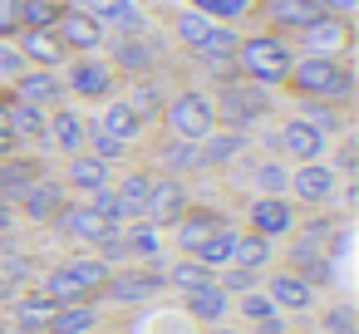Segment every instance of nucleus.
Instances as JSON below:
<instances>
[{"instance_id":"nucleus-1","label":"nucleus","mask_w":359,"mask_h":334,"mask_svg":"<svg viewBox=\"0 0 359 334\" xmlns=\"http://www.w3.org/2000/svg\"><path fill=\"white\" fill-rule=\"evenodd\" d=\"M280 94H290V99H320V104L349 109V104H354V69H349V60L295 55V64H290Z\"/></svg>"},{"instance_id":"nucleus-2","label":"nucleus","mask_w":359,"mask_h":334,"mask_svg":"<svg viewBox=\"0 0 359 334\" xmlns=\"http://www.w3.org/2000/svg\"><path fill=\"white\" fill-rule=\"evenodd\" d=\"M290 64H295V50H290L285 35H276V30H241L236 60H231L236 79H251L261 89H280Z\"/></svg>"},{"instance_id":"nucleus-3","label":"nucleus","mask_w":359,"mask_h":334,"mask_svg":"<svg viewBox=\"0 0 359 334\" xmlns=\"http://www.w3.org/2000/svg\"><path fill=\"white\" fill-rule=\"evenodd\" d=\"M163 138H182V143H202L217 128V109H212V89L207 84H177L168 89V104L158 113Z\"/></svg>"},{"instance_id":"nucleus-4","label":"nucleus","mask_w":359,"mask_h":334,"mask_svg":"<svg viewBox=\"0 0 359 334\" xmlns=\"http://www.w3.org/2000/svg\"><path fill=\"white\" fill-rule=\"evenodd\" d=\"M276 89H261V84H251V79H222V84H212V109H217V123L222 128H261V123H271L276 118V99H271Z\"/></svg>"},{"instance_id":"nucleus-5","label":"nucleus","mask_w":359,"mask_h":334,"mask_svg":"<svg viewBox=\"0 0 359 334\" xmlns=\"http://www.w3.org/2000/svg\"><path fill=\"white\" fill-rule=\"evenodd\" d=\"M158 295H163V265H114L99 290V309L143 314Z\"/></svg>"},{"instance_id":"nucleus-6","label":"nucleus","mask_w":359,"mask_h":334,"mask_svg":"<svg viewBox=\"0 0 359 334\" xmlns=\"http://www.w3.org/2000/svg\"><path fill=\"white\" fill-rule=\"evenodd\" d=\"M60 84H65V99L79 104V109H94L104 99L118 94V69L104 60V55H69L65 69H60Z\"/></svg>"},{"instance_id":"nucleus-7","label":"nucleus","mask_w":359,"mask_h":334,"mask_svg":"<svg viewBox=\"0 0 359 334\" xmlns=\"http://www.w3.org/2000/svg\"><path fill=\"white\" fill-rule=\"evenodd\" d=\"M266 153H276L280 162H320L334 153V138H325L320 128H310L305 118L285 113V118H271V133H266Z\"/></svg>"},{"instance_id":"nucleus-8","label":"nucleus","mask_w":359,"mask_h":334,"mask_svg":"<svg viewBox=\"0 0 359 334\" xmlns=\"http://www.w3.org/2000/svg\"><path fill=\"white\" fill-rule=\"evenodd\" d=\"M339 192H344V177L334 172L330 158H320V162H295V167H290L285 197H290L300 211H325V207L339 202Z\"/></svg>"},{"instance_id":"nucleus-9","label":"nucleus","mask_w":359,"mask_h":334,"mask_svg":"<svg viewBox=\"0 0 359 334\" xmlns=\"http://www.w3.org/2000/svg\"><path fill=\"white\" fill-rule=\"evenodd\" d=\"M241 231H256V236H266V241H285V236H295V226H300V207L290 202V197H241V221H236Z\"/></svg>"},{"instance_id":"nucleus-10","label":"nucleus","mask_w":359,"mask_h":334,"mask_svg":"<svg viewBox=\"0 0 359 334\" xmlns=\"http://www.w3.org/2000/svg\"><path fill=\"white\" fill-rule=\"evenodd\" d=\"M261 290H266V300H271L280 314H290V319H310L315 305L325 300V290L310 285L305 275H295L290 265H271V270L261 275Z\"/></svg>"},{"instance_id":"nucleus-11","label":"nucleus","mask_w":359,"mask_h":334,"mask_svg":"<svg viewBox=\"0 0 359 334\" xmlns=\"http://www.w3.org/2000/svg\"><path fill=\"white\" fill-rule=\"evenodd\" d=\"M295 55H320V60H349L354 55V20L349 15H320L315 25L290 35Z\"/></svg>"},{"instance_id":"nucleus-12","label":"nucleus","mask_w":359,"mask_h":334,"mask_svg":"<svg viewBox=\"0 0 359 334\" xmlns=\"http://www.w3.org/2000/svg\"><path fill=\"white\" fill-rule=\"evenodd\" d=\"M50 231H55L69 251H94V246H99L109 231H118V226H109V221H104L84 197H69V202L60 207V216L50 221Z\"/></svg>"},{"instance_id":"nucleus-13","label":"nucleus","mask_w":359,"mask_h":334,"mask_svg":"<svg viewBox=\"0 0 359 334\" xmlns=\"http://www.w3.org/2000/svg\"><path fill=\"white\" fill-rule=\"evenodd\" d=\"M104 60L118 69V79H138V74H163V45L143 30V35H109Z\"/></svg>"},{"instance_id":"nucleus-14","label":"nucleus","mask_w":359,"mask_h":334,"mask_svg":"<svg viewBox=\"0 0 359 334\" xmlns=\"http://www.w3.org/2000/svg\"><path fill=\"white\" fill-rule=\"evenodd\" d=\"M138 158H143L153 172L182 177V182H197V177H207L202 148H197V143H182V138H153V143H143V148H138Z\"/></svg>"},{"instance_id":"nucleus-15","label":"nucleus","mask_w":359,"mask_h":334,"mask_svg":"<svg viewBox=\"0 0 359 334\" xmlns=\"http://www.w3.org/2000/svg\"><path fill=\"white\" fill-rule=\"evenodd\" d=\"M197 197H192V182H182V177H168V172H153V182H148V197H143V211H138V221H148V226H172L187 207H192Z\"/></svg>"},{"instance_id":"nucleus-16","label":"nucleus","mask_w":359,"mask_h":334,"mask_svg":"<svg viewBox=\"0 0 359 334\" xmlns=\"http://www.w3.org/2000/svg\"><path fill=\"white\" fill-rule=\"evenodd\" d=\"M222 226H231V216L217 207V202H192L172 226H168V246H172V256H192L212 231H222Z\"/></svg>"},{"instance_id":"nucleus-17","label":"nucleus","mask_w":359,"mask_h":334,"mask_svg":"<svg viewBox=\"0 0 359 334\" xmlns=\"http://www.w3.org/2000/svg\"><path fill=\"white\" fill-rule=\"evenodd\" d=\"M50 30H55V40L65 45V55H104V45H109V30H104L99 20H89L74 0L60 11V20H55Z\"/></svg>"},{"instance_id":"nucleus-18","label":"nucleus","mask_w":359,"mask_h":334,"mask_svg":"<svg viewBox=\"0 0 359 334\" xmlns=\"http://www.w3.org/2000/svg\"><path fill=\"white\" fill-rule=\"evenodd\" d=\"M69 202V192H65V182L55 177V172H45L40 182H30L20 197H15V216L25 221V226H45L50 231V221L60 216V207Z\"/></svg>"},{"instance_id":"nucleus-19","label":"nucleus","mask_w":359,"mask_h":334,"mask_svg":"<svg viewBox=\"0 0 359 334\" xmlns=\"http://www.w3.org/2000/svg\"><path fill=\"white\" fill-rule=\"evenodd\" d=\"M148 182H153V167H148L143 158H133V162L114 167V182H109V192H114V207H118V226L138 221V211H143V197H148Z\"/></svg>"},{"instance_id":"nucleus-20","label":"nucleus","mask_w":359,"mask_h":334,"mask_svg":"<svg viewBox=\"0 0 359 334\" xmlns=\"http://www.w3.org/2000/svg\"><path fill=\"white\" fill-rule=\"evenodd\" d=\"M6 94L15 99V104H30V109H60V104H69L65 99V84H60V69H25V74H15L11 84H6Z\"/></svg>"},{"instance_id":"nucleus-21","label":"nucleus","mask_w":359,"mask_h":334,"mask_svg":"<svg viewBox=\"0 0 359 334\" xmlns=\"http://www.w3.org/2000/svg\"><path fill=\"white\" fill-rule=\"evenodd\" d=\"M89 123H94V128H104L109 138L128 143V148H143V143H148V133H153V128H148V123H143V118L118 99V94H114V99H104V104H94Z\"/></svg>"},{"instance_id":"nucleus-22","label":"nucleus","mask_w":359,"mask_h":334,"mask_svg":"<svg viewBox=\"0 0 359 334\" xmlns=\"http://www.w3.org/2000/svg\"><path fill=\"white\" fill-rule=\"evenodd\" d=\"M84 138H89V113H84L79 104L50 109V143H45V153H55V158L84 153Z\"/></svg>"},{"instance_id":"nucleus-23","label":"nucleus","mask_w":359,"mask_h":334,"mask_svg":"<svg viewBox=\"0 0 359 334\" xmlns=\"http://www.w3.org/2000/svg\"><path fill=\"white\" fill-rule=\"evenodd\" d=\"M55 177L65 182L69 197H89V192H99V187L114 182V167L99 162L94 153H69V158H60V172H55Z\"/></svg>"},{"instance_id":"nucleus-24","label":"nucleus","mask_w":359,"mask_h":334,"mask_svg":"<svg viewBox=\"0 0 359 334\" xmlns=\"http://www.w3.org/2000/svg\"><path fill=\"white\" fill-rule=\"evenodd\" d=\"M118 241H123L128 265H163V260L172 256L168 231H163V226H148V221H128V226H118Z\"/></svg>"},{"instance_id":"nucleus-25","label":"nucleus","mask_w":359,"mask_h":334,"mask_svg":"<svg viewBox=\"0 0 359 334\" xmlns=\"http://www.w3.org/2000/svg\"><path fill=\"white\" fill-rule=\"evenodd\" d=\"M325 11L315 6V0H261V11H256V20H261V30H276V35H295V30H305V25H315Z\"/></svg>"},{"instance_id":"nucleus-26","label":"nucleus","mask_w":359,"mask_h":334,"mask_svg":"<svg viewBox=\"0 0 359 334\" xmlns=\"http://www.w3.org/2000/svg\"><path fill=\"white\" fill-rule=\"evenodd\" d=\"M251 143H256V138H251L246 128H222V123H217V128L197 143V148H202V162H207V177H222L241 153H251Z\"/></svg>"},{"instance_id":"nucleus-27","label":"nucleus","mask_w":359,"mask_h":334,"mask_svg":"<svg viewBox=\"0 0 359 334\" xmlns=\"http://www.w3.org/2000/svg\"><path fill=\"white\" fill-rule=\"evenodd\" d=\"M118 99L148 123V128H158V113H163V104H168V79L163 74H138V79H123L118 84Z\"/></svg>"},{"instance_id":"nucleus-28","label":"nucleus","mask_w":359,"mask_h":334,"mask_svg":"<svg viewBox=\"0 0 359 334\" xmlns=\"http://www.w3.org/2000/svg\"><path fill=\"white\" fill-rule=\"evenodd\" d=\"M74 6L89 20H99L109 35H143L148 30V20H143V11L133 6V0H74Z\"/></svg>"},{"instance_id":"nucleus-29","label":"nucleus","mask_w":359,"mask_h":334,"mask_svg":"<svg viewBox=\"0 0 359 334\" xmlns=\"http://www.w3.org/2000/svg\"><path fill=\"white\" fill-rule=\"evenodd\" d=\"M177 309H182L197 329H212V324H226V319H231V295L212 280V285H202V290L182 295V300H177Z\"/></svg>"},{"instance_id":"nucleus-30","label":"nucleus","mask_w":359,"mask_h":334,"mask_svg":"<svg viewBox=\"0 0 359 334\" xmlns=\"http://www.w3.org/2000/svg\"><path fill=\"white\" fill-rule=\"evenodd\" d=\"M50 314H55V305H50V300H45L35 285H25V290H20V295H15L6 309H0V319L11 324V334H40Z\"/></svg>"},{"instance_id":"nucleus-31","label":"nucleus","mask_w":359,"mask_h":334,"mask_svg":"<svg viewBox=\"0 0 359 334\" xmlns=\"http://www.w3.org/2000/svg\"><path fill=\"white\" fill-rule=\"evenodd\" d=\"M6 128H11V138H15L20 148H30V153L45 158V143H50V113H45V109H30V104H15V99H11Z\"/></svg>"},{"instance_id":"nucleus-32","label":"nucleus","mask_w":359,"mask_h":334,"mask_svg":"<svg viewBox=\"0 0 359 334\" xmlns=\"http://www.w3.org/2000/svg\"><path fill=\"white\" fill-rule=\"evenodd\" d=\"M50 172V162L40 158V153H30V148H15L6 162H0V197H6V202H15L30 182H40Z\"/></svg>"},{"instance_id":"nucleus-33","label":"nucleus","mask_w":359,"mask_h":334,"mask_svg":"<svg viewBox=\"0 0 359 334\" xmlns=\"http://www.w3.org/2000/svg\"><path fill=\"white\" fill-rule=\"evenodd\" d=\"M11 40H15V50L30 69H65V60H69L65 45L55 40V30H15Z\"/></svg>"},{"instance_id":"nucleus-34","label":"nucleus","mask_w":359,"mask_h":334,"mask_svg":"<svg viewBox=\"0 0 359 334\" xmlns=\"http://www.w3.org/2000/svg\"><path fill=\"white\" fill-rule=\"evenodd\" d=\"M217 275L202 265V260H192V256H168L163 260V295H192V290H202V285H212Z\"/></svg>"},{"instance_id":"nucleus-35","label":"nucleus","mask_w":359,"mask_h":334,"mask_svg":"<svg viewBox=\"0 0 359 334\" xmlns=\"http://www.w3.org/2000/svg\"><path fill=\"white\" fill-rule=\"evenodd\" d=\"M276 256H280V246H276V241H266V236H256V231H241V226H236V241H231V265L266 275V270L276 265Z\"/></svg>"},{"instance_id":"nucleus-36","label":"nucleus","mask_w":359,"mask_h":334,"mask_svg":"<svg viewBox=\"0 0 359 334\" xmlns=\"http://www.w3.org/2000/svg\"><path fill=\"white\" fill-rule=\"evenodd\" d=\"M104 324V309L99 305H55V314L45 319L40 334H89Z\"/></svg>"},{"instance_id":"nucleus-37","label":"nucleus","mask_w":359,"mask_h":334,"mask_svg":"<svg viewBox=\"0 0 359 334\" xmlns=\"http://www.w3.org/2000/svg\"><path fill=\"white\" fill-rule=\"evenodd\" d=\"M217 20H207V15H197L192 6H182V11H168V35H172V45L182 50V55H192L202 40H207V30H212Z\"/></svg>"},{"instance_id":"nucleus-38","label":"nucleus","mask_w":359,"mask_h":334,"mask_svg":"<svg viewBox=\"0 0 359 334\" xmlns=\"http://www.w3.org/2000/svg\"><path fill=\"white\" fill-rule=\"evenodd\" d=\"M295 118H305L325 138H344L349 133V109H334V104H320V99H295Z\"/></svg>"},{"instance_id":"nucleus-39","label":"nucleus","mask_w":359,"mask_h":334,"mask_svg":"<svg viewBox=\"0 0 359 334\" xmlns=\"http://www.w3.org/2000/svg\"><path fill=\"white\" fill-rule=\"evenodd\" d=\"M187 6L197 11V15H207V20H217V25H246V20H256V11H261V0H187Z\"/></svg>"},{"instance_id":"nucleus-40","label":"nucleus","mask_w":359,"mask_h":334,"mask_svg":"<svg viewBox=\"0 0 359 334\" xmlns=\"http://www.w3.org/2000/svg\"><path fill=\"white\" fill-rule=\"evenodd\" d=\"M315 309H320V314H310V319H315L310 329H320V334H359V309H354V300H320Z\"/></svg>"},{"instance_id":"nucleus-41","label":"nucleus","mask_w":359,"mask_h":334,"mask_svg":"<svg viewBox=\"0 0 359 334\" xmlns=\"http://www.w3.org/2000/svg\"><path fill=\"white\" fill-rule=\"evenodd\" d=\"M231 241H236V221H231V226H222V231H212V236L192 251V260H202V265L217 275V270H226V265H231Z\"/></svg>"},{"instance_id":"nucleus-42","label":"nucleus","mask_w":359,"mask_h":334,"mask_svg":"<svg viewBox=\"0 0 359 334\" xmlns=\"http://www.w3.org/2000/svg\"><path fill=\"white\" fill-rule=\"evenodd\" d=\"M266 314H280L271 300H266V290L261 285H251V290H241V295H231V324H261Z\"/></svg>"},{"instance_id":"nucleus-43","label":"nucleus","mask_w":359,"mask_h":334,"mask_svg":"<svg viewBox=\"0 0 359 334\" xmlns=\"http://www.w3.org/2000/svg\"><path fill=\"white\" fill-rule=\"evenodd\" d=\"M138 334H202L177 305L172 309H153V314H138Z\"/></svg>"},{"instance_id":"nucleus-44","label":"nucleus","mask_w":359,"mask_h":334,"mask_svg":"<svg viewBox=\"0 0 359 334\" xmlns=\"http://www.w3.org/2000/svg\"><path fill=\"white\" fill-rule=\"evenodd\" d=\"M69 0H20V30H50Z\"/></svg>"},{"instance_id":"nucleus-45","label":"nucleus","mask_w":359,"mask_h":334,"mask_svg":"<svg viewBox=\"0 0 359 334\" xmlns=\"http://www.w3.org/2000/svg\"><path fill=\"white\" fill-rule=\"evenodd\" d=\"M217 285H222L226 295H241V290L261 285V275H256V270H241V265H226V270H217Z\"/></svg>"},{"instance_id":"nucleus-46","label":"nucleus","mask_w":359,"mask_h":334,"mask_svg":"<svg viewBox=\"0 0 359 334\" xmlns=\"http://www.w3.org/2000/svg\"><path fill=\"white\" fill-rule=\"evenodd\" d=\"M30 64L20 60V50H15V40H0V89H6L15 74H25Z\"/></svg>"},{"instance_id":"nucleus-47","label":"nucleus","mask_w":359,"mask_h":334,"mask_svg":"<svg viewBox=\"0 0 359 334\" xmlns=\"http://www.w3.org/2000/svg\"><path fill=\"white\" fill-rule=\"evenodd\" d=\"M20 290H25V280H20V275H15V270H11L6 260H0V309H6V305H11V300H15Z\"/></svg>"},{"instance_id":"nucleus-48","label":"nucleus","mask_w":359,"mask_h":334,"mask_svg":"<svg viewBox=\"0 0 359 334\" xmlns=\"http://www.w3.org/2000/svg\"><path fill=\"white\" fill-rule=\"evenodd\" d=\"M295 324H305V319H290V314H266L261 324H251L246 334H285V329H295Z\"/></svg>"},{"instance_id":"nucleus-49","label":"nucleus","mask_w":359,"mask_h":334,"mask_svg":"<svg viewBox=\"0 0 359 334\" xmlns=\"http://www.w3.org/2000/svg\"><path fill=\"white\" fill-rule=\"evenodd\" d=\"M20 30V0H0V40H11Z\"/></svg>"},{"instance_id":"nucleus-50","label":"nucleus","mask_w":359,"mask_h":334,"mask_svg":"<svg viewBox=\"0 0 359 334\" xmlns=\"http://www.w3.org/2000/svg\"><path fill=\"white\" fill-rule=\"evenodd\" d=\"M315 6H320L325 15H349V20H354V11H359V0H315Z\"/></svg>"},{"instance_id":"nucleus-51","label":"nucleus","mask_w":359,"mask_h":334,"mask_svg":"<svg viewBox=\"0 0 359 334\" xmlns=\"http://www.w3.org/2000/svg\"><path fill=\"white\" fill-rule=\"evenodd\" d=\"M20 226V216H15V202H6V197H0V236H6V231H15Z\"/></svg>"},{"instance_id":"nucleus-52","label":"nucleus","mask_w":359,"mask_h":334,"mask_svg":"<svg viewBox=\"0 0 359 334\" xmlns=\"http://www.w3.org/2000/svg\"><path fill=\"white\" fill-rule=\"evenodd\" d=\"M15 148H20V143L11 138V128H6V123H0V162H6V158H11Z\"/></svg>"},{"instance_id":"nucleus-53","label":"nucleus","mask_w":359,"mask_h":334,"mask_svg":"<svg viewBox=\"0 0 359 334\" xmlns=\"http://www.w3.org/2000/svg\"><path fill=\"white\" fill-rule=\"evenodd\" d=\"M202 334H246V324H231V319H226V324H212V329H202Z\"/></svg>"},{"instance_id":"nucleus-54","label":"nucleus","mask_w":359,"mask_h":334,"mask_svg":"<svg viewBox=\"0 0 359 334\" xmlns=\"http://www.w3.org/2000/svg\"><path fill=\"white\" fill-rule=\"evenodd\" d=\"M89 334H114V329H109V319H104V324H99V329H89Z\"/></svg>"},{"instance_id":"nucleus-55","label":"nucleus","mask_w":359,"mask_h":334,"mask_svg":"<svg viewBox=\"0 0 359 334\" xmlns=\"http://www.w3.org/2000/svg\"><path fill=\"white\" fill-rule=\"evenodd\" d=\"M285 334H305V324H295V329H285Z\"/></svg>"}]
</instances>
